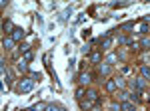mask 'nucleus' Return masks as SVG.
Returning a JSON list of instances; mask_svg holds the SVG:
<instances>
[{
  "instance_id": "obj_24",
  "label": "nucleus",
  "mask_w": 150,
  "mask_h": 111,
  "mask_svg": "<svg viewBox=\"0 0 150 111\" xmlns=\"http://www.w3.org/2000/svg\"><path fill=\"white\" fill-rule=\"evenodd\" d=\"M110 111H122L120 103H112V105H110Z\"/></svg>"
},
{
  "instance_id": "obj_10",
  "label": "nucleus",
  "mask_w": 150,
  "mask_h": 111,
  "mask_svg": "<svg viewBox=\"0 0 150 111\" xmlns=\"http://www.w3.org/2000/svg\"><path fill=\"white\" fill-rule=\"evenodd\" d=\"M74 95H76V99H78V101H80V99H84V95H86V87H84V85L76 87V93H74Z\"/></svg>"
},
{
  "instance_id": "obj_6",
  "label": "nucleus",
  "mask_w": 150,
  "mask_h": 111,
  "mask_svg": "<svg viewBox=\"0 0 150 111\" xmlns=\"http://www.w3.org/2000/svg\"><path fill=\"white\" fill-rule=\"evenodd\" d=\"M86 99L98 101V99H100V97H98V91H96V89H86Z\"/></svg>"
},
{
  "instance_id": "obj_21",
  "label": "nucleus",
  "mask_w": 150,
  "mask_h": 111,
  "mask_svg": "<svg viewBox=\"0 0 150 111\" xmlns=\"http://www.w3.org/2000/svg\"><path fill=\"white\" fill-rule=\"evenodd\" d=\"M32 58H34V54H32V50H28V52L24 54V60H26V62H30Z\"/></svg>"
},
{
  "instance_id": "obj_3",
  "label": "nucleus",
  "mask_w": 150,
  "mask_h": 111,
  "mask_svg": "<svg viewBox=\"0 0 150 111\" xmlns=\"http://www.w3.org/2000/svg\"><path fill=\"white\" fill-rule=\"evenodd\" d=\"M144 85H146V81H144V78H136L134 81H132V87L136 89L138 93H142V89H144Z\"/></svg>"
},
{
  "instance_id": "obj_15",
  "label": "nucleus",
  "mask_w": 150,
  "mask_h": 111,
  "mask_svg": "<svg viewBox=\"0 0 150 111\" xmlns=\"http://www.w3.org/2000/svg\"><path fill=\"white\" fill-rule=\"evenodd\" d=\"M140 46H142V50H150V38H142Z\"/></svg>"
},
{
  "instance_id": "obj_4",
  "label": "nucleus",
  "mask_w": 150,
  "mask_h": 111,
  "mask_svg": "<svg viewBox=\"0 0 150 111\" xmlns=\"http://www.w3.org/2000/svg\"><path fill=\"white\" fill-rule=\"evenodd\" d=\"M24 34H26V32H24L22 28H16V30L12 32V36H10V38H12V40H14V42H20V40H22V38H24Z\"/></svg>"
},
{
  "instance_id": "obj_25",
  "label": "nucleus",
  "mask_w": 150,
  "mask_h": 111,
  "mask_svg": "<svg viewBox=\"0 0 150 111\" xmlns=\"http://www.w3.org/2000/svg\"><path fill=\"white\" fill-rule=\"evenodd\" d=\"M46 111H62V107H58V105H48Z\"/></svg>"
},
{
  "instance_id": "obj_17",
  "label": "nucleus",
  "mask_w": 150,
  "mask_h": 111,
  "mask_svg": "<svg viewBox=\"0 0 150 111\" xmlns=\"http://www.w3.org/2000/svg\"><path fill=\"white\" fill-rule=\"evenodd\" d=\"M30 79H32V81H40V79H42V76H40L38 71H30Z\"/></svg>"
},
{
  "instance_id": "obj_19",
  "label": "nucleus",
  "mask_w": 150,
  "mask_h": 111,
  "mask_svg": "<svg viewBox=\"0 0 150 111\" xmlns=\"http://www.w3.org/2000/svg\"><path fill=\"white\" fill-rule=\"evenodd\" d=\"M114 79H116V85L120 89H124V85H126V83H124V78H114Z\"/></svg>"
},
{
  "instance_id": "obj_2",
  "label": "nucleus",
  "mask_w": 150,
  "mask_h": 111,
  "mask_svg": "<svg viewBox=\"0 0 150 111\" xmlns=\"http://www.w3.org/2000/svg\"><path fill=\"white\" fill-rule=\"evenodd\" d=\"M2 30L6 32V36H12V32L16 30V26L12 24V20H4V24H2Z\"/></svg>"
},
{
  "instance_id": "obj_8",
  "label": "nucleus",
  "mask_w": 150,
  "mask_h": 111,
  "mask_svg": "<svg viewBox=\"0 0 150 111\" xmlns=\"http://www.w3.org/2000/svg\"><path fill=\"white\" fill-rule=\"evenodd\" d=\"M16 69H18L20 74H24V71H28V62H26V60H20V62L16 64Z\"/></svg>"
},
{
  "instance_id": "obj_7",
  "label": "nucleus",
  "mask_w": 150,
  "mask_h": 111,
  "mask_svg": "<svg viewBox=\"0 0 150 111\" xmlns=\"http://www.w3.org/2000/svg\"><path fill=\"white\" fill-rule=\"evenodd\" d=\"M14 44H16V42L12 40L10 36H6V38L2 40V48H4V50H12V46H14Z\"/></svg>"
},
{
  "instance_id": "obj_12",
  "label": "nucleus",
  "mask_w": 150,
  "mask_h": 111,
  "mask_svg": "<svg viewBox=\"0 0 150 111\" xmlns=\"http://www.w3.org/2000/svg\"><path fill=\"white\" fill-rule=\"evenodd\" d=\"M46 103H36V105H32V107H30V111H46Z\"/></svg>"
},
{
  "instance_id": "obj_23",
  "label": "nucleus",
  "mask_w": 150,
  "mask_h": 111,
  "mask_svg": "<svg viewBox=\"0 0 150 111\" xmlns=\"http://www.w3.org/2000/svg\"><path fill=\"white\" fill-rule=\"evenodd\" d=\"M110 44H112V40H110V36H108V38H106V40L102 42V48L106 50V48H110Z\"/></svg>"
},
{
  "instance_id": "obj_9",
  "label": "nucleus",
  "mask_w": 150,
  "mask_h": 111,
  "mask_svg": "<svg viewBox=\"0 0 150 111\" xmlns=\"http://www.w3.org/2000/svg\"><path fill=\"white\" fill-rule=\"evenodd\" d=\"M88 81H90V74H84V71H82L80 76H78V83H80V85H86Z\"/></svg>"
},
{
  "instance_id": "obj_11",
  "label": "nucleus",
  "mask_w": 150,
  "mask_h": 111,
  "mask_svg": "<svg viewBox=\"0 0 150 111\" xmlns=\"http://www.w3.org/2000/svg\"><path fill=\"white\" fill-rule=\"evenodd\" d=\"M90 62H92V64H100V62H102V54H100V52H92Z\"/></svg>"
},
{
  "instance_id": "obj_26",
  "label": "nucleus",
  "mask_w": 150,
  "mask_h": 111,
  "mask_svg": "<svg viewBox=\"0 0 150 111\" xmlns=\"http://www.w3.org/2000/svg\"><path fill=\"white\" fill-rule=\"evenodd\" d=\"M148 103H150V95H148Z\"/></svg>"
},
{
  "instance_id": "obj_13",
  "label": "nucleus",
  "mask_w": 150,
  "mask_h": 111,
  "mask_svg": "<svg viewBox=\"0 0 150 111\" xmlns=\"http://www.w3.org/2000/svg\"><path fill=\"white\" fill-rule=\"evenodd\" d=\"M68 14H72V8H66V10H64L62 14H60V18H58V20H60V22H66V18H68Z\"/></svg>"
},
{
  "instance_id": "obj_14",
  "label": "nucleus",
  "mask_w": 150,
  "mask_h": 111,
  "mask_svg": "<svg viewBox=\"0 0 150 111\" xmlns=\"http://www.w3.org/2000/svg\"><path fill=\"white\" fill-rule=\"evenodd\" d=\"M120 107H122V111H130V109H134V107H132V101H122V103H120Z\"/></svg>"
},
{
  "instance_id": "obj_27",
  "label": "nucleus",
  "mask_w": 150,
  "mask_h": 111,
  "mask_svg": "<svg viewBox=\"0 0 150 111\" xmlns=\"http://www.w3.org/2000/svg\"><path fill=\"white\" fill-rule=\"evenodd\" d=\"M130 111H134V109H130Z\"/></svg>"
},
{
  "instance_id": "obj_22",
  "label": "nucleus",
  "mask_w": 150,
  "mask_h": 111,
  "mask_svg": "<svg viewBox=\"0 0 150 111\" xmlns=\"http://www.w3.org/2000/svg\"><path fill=\"white\" fill-rule=\"evenodd\" d=\"M130 28H134V24H132V22H126V24L120 26V30H130Z\"/></svg>"
},
{
  "instance_id": "obj_18",
  "label": "nucleus",
  "mask_w": 150,
  "mask_h": 111,
  "mask_svg": "<svg viewBox=\"0 0 150 111\" xmlns=\"http://www.w3.org/2000/svg\"><path fill=\"white\" fill-rule=\"evenodd\" d=\"M148 30H150V24L148 22H142V24H140V32H142V34H146Z\"/></svg>"
},
{
  "instance_id": "obj_1",
  "label": "nucleus",
  "mask_w": 150,
  "mask_h": 111,
  "mask_svg": "<svg viewBox=\"0 0 150 111\" xmlns=\"http://www.w3.org/2000/svg\"><path fill=\"white\" fill-rule=\"evenodd\" d=\"M32 87H34V81L30 78H22L16 85V91L18 93H28V91H32Z\"/></svg>"
},
{
  "instance_id": "obj_5",
  "label": "nucleus",
  "mask_w": 150,
  "mask_h": 111,
  "mask_svg": "<svg viewBox=\"0 0 150 111\" xmlns=\"http://www.w3.org/2000/svg\"><path fill=\"white\" fill-rule=\"evenodd\" d=\"M104 87H106V91H108V93H114L116 89H118V85H116V79H108V81L104 83Z\"/></svg>"
},
{
  "instance_id": "obj_16",
  "label": "nucleus",
  "mask_w": 150,
  "mask_h": 111,
  "mask_svg": "<svg viewBox=\"0 0 150 111\" xmlns=\"http://www.w3.org/2000/svg\"><path fill=\"white\" fill-rule=\"evenodd\" d=\"M106 76V74H110V64H104V66H100V76Z\"/></svg>"
},
{
  "instance_id": "obj_20",
  "label": "nucleus",
  "mask_w": 150,
  "mask_h": 111,
  "mask_svg": "<svg viewBox=\"0 0 150 111\" xmlns=\"http://www.w3.org/2000/svg\"><path fill=\"white\" fill-rule=\"evenodd\" d=\"M142 76L144 78H150V67L148 66H142Z\"/></svg>"
}]
</instances>
